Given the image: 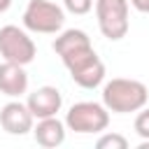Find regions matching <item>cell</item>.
Masks as SVG:
<instances>
[{
	"instance_id": "cell-1",
	"label": "cell",
	"mask_w": 149,
	"mask_h": 149,
	"mask_svg": "<svg viewBox=\"0 0 149 149\" xmlns=\"http://www.w3.org/2000/svg\"><path fill=\"white\" fill-rule=\"evenodd\" d=\"M149 100V91L137 79L114 77L102 86V105L114 114L140 112Z\"/></svg>"
},
{
	"instance_id": "cell-2",
	"label": "cell",
	"mask_w": 149,
	"mask_h": 149,
	"mask_svg": "<svg viewBox=\"0 0 149 149\" xmlns=\"http://www.w3.org/2000/svg\"><path fill=\"white\" fill-rule=\"evenodd\" d=\"M61 61L68 68L72 81L81 88H98L105 81V63L100 61V56L95 54L93 47L72 51V54L63 56Z\"/></svg>"
},
{
	"instance_id": "cell-3",
	"label": "cell",
	"mask_w": 149,
	"mask_h": 149,
	"mask_svg": "<svg viewBox=\"0 0 149 149\" xmlns=\"http://www.w3.org/2000/svg\"><path fill=\"white\" fill-rule=\"evenodd\" d=\"M107 126H109V109L102 102L81 100V102H74L65 114V128L79 135L102 133Z\"/></svg>"
},
{
	"instance_id": "cell-4",
	"label": "cell",
	"mask_w": 149,
	"mask_h": 149,
	"mask_svg": "<svg viewBox=\"0 0 149 149\" xmlns=\"http://www.w3.org/2000/svg\"><path fill=\"white\" fill-rule=\"evenodd\" d=\"M65 23V9L51 0H28L23 9V28L30 33L54 35Z\"/></svg>"
},
{
	"instance_id": "cell-5",
	"label": "cell",
	"mask_w": 149,
	"mask_h": 149,
	"mask_svg": "<svg viewBox=\"0 0 149 149\" xmlns=\"http://www.w3.org/2000/svg\"><path fill=\"white\" fill-rule=\"evenodd\" d=\"M0 56L9 63L28 65V63L35 61L37 47L23 28H19L14 23H7V26L0 28Z\"/></svg>"
},
{
	"instance_id": "cell-6",
	"label": "cell",
	"mask_w": 149,
	"mask_h": 149,
	"mask_svg": "<svg viewBox=\"0 0 149 149\" xmlns=\"http://www.w3.org/2000/svg\"><path fill=\"white\" fill-rule=\"evenodd\" d=\"M95 19L100 33L116 42L128 33V0H95Z\"/></svg>"
},
{
	"instance_id": "cell-7",
	"label": "cell",
	"mask_w": 149,
	"mask_h": 149,
	"mask_svg": "<svg viewBox=\"0 0 149 149\" xmlns=\"http://www.w3.org/2000/svg\"><path fill=\"white\" fill-rule=\"evenodd\" d=\"M0 126L9 135H26L35 126V116L30 114L28 105L21 100H9L0 109Z\"/></svg>"
},
{
	"instance_id": "cell-8",
	"label": "cell",
	"mask_w": 149,
	"mask_h": 149,
	"mask_svg": "<svg viewBox=\"0 0 149 149\" xmlns=\"http://www.w3.org/2000/svg\"><path fill=\"white\" fill-rule=\"evenodd\" d=\"M30 114L35 119H47V116H56L63 107V95L56 86H40L33 93H28L26 100Z\"/></svg>"
},
{
	"instance_id": "cell-9",
	"label": "cell",
	"mask_w": 149,
	"mask_h": 149,
	"mask_svg": "<svg viewBox=\"0 0 149 149\" xmlns=\"http://www.w3.org/2000/svg\"><path fill=\"white\" fill-rule=\"evenodd\" d=\"M28 91V72L26 65L5 61L0 65V93L7 98H19Z\"/></svg>"
},
{
	"instance_id": "cell-10",
	"label": "cell",
	"mask_w": 149,
	"mask_h": 149,
	"mask_svg": "<svg viewBox=\"0 0 149 149\" xmlns=\"http://www.w3.org/2000/svg\"><path fill=\"white\" fill-rule=\"evenodd\" d=\"M65 121L56 119V116H47V119H37V126H33V135H35V142L40 147H47V149H54V147H61L65 142Z\"/></svg>"
},
{
	"instance_id": "cell-11",
	"label": "cell",
	"mask_w": 149,
	"mask_h": 149,
	"mask_svg": "<svg viewBox=\"0 0 149 149\" xmlns=\"http://www.w3.org/2000/svg\"><path fill=\"white\" fill-rule=\"evenodd\" d=\"M54 51L63 58V56H68V54H72V51H79V49H86V47H93L91 44V37L84 33V30H79V28H68V30H63L56 40H54Z\"/></svg>"
},
{
	"instance_id": "cell-12",
	"label": "cell",
	"mask_w": 149,
	"mask_h": 149,
	"mask_svg": "<svg viewBox=\"0 0 149 149\" xmlns=\"http://www.w3.org/2000/svg\"><path fill=\"white\" fill-rule=\"evenodd\" d=\"M95 147L98 149H128V140L119 133H105L98 137Z\"/></svg>"
},
{
	"instance_id": "cell-13",
	"label": "cell",
	"mask_w": 149,
	"mask_h": 149,
	"mask_svg": "<svg viewBox=\"0 0 149 149\" xmlns=\"http://www.w3.org/2000/svg\"><path fill=\"white\" fill-rule=\"evenodd\" d=\"M63 9L74 16H84L93 9V0H63Z\"/></svg>"
},
{
	"instance_id": "cell-14",
	"label": "cell",
	"mask_w": 149,
	"mask_h": 149,
	"mask_svg": "<svg viewBox=\"0 0 149 149\" xmlns=\"http://www.w3.org/2000/svg\"><path fill=\"white\" fill-rule=\"evenodd\" d=\"M135 133L142 137V140H149V107H142L140 114L135 116Z\"/></svg>"
},
{
	"instance_id": "cell-15",
	"label": "cell",
	"mask_w": 149,
	"mask_h": 149,
	"mask_svg": "<svg viewBox=\"0 0 149 149\" xmlns=\"http://www.w3.org/2000/svg\"><path fill=\"white\" fill-rule=\"evenodd\" d=\"M130 5H133L137 12H142V14H149V0H130Z\"/></svg>"
},
{
	"instance_id": "cell-16",
	"label": "cell",
	"mask_w": 149,
	"mask_h": 149,
	"mask_svg": "<svg viewBox=\"0 0 149 149\" xmlns=\"http://www.w3.org/2000/svg\"><path fill=\"white\" fill-rule=\"evenodd\" d=\"M9 7H12V0H0V14H5Z\"/></svg>"
}]
</instances>
